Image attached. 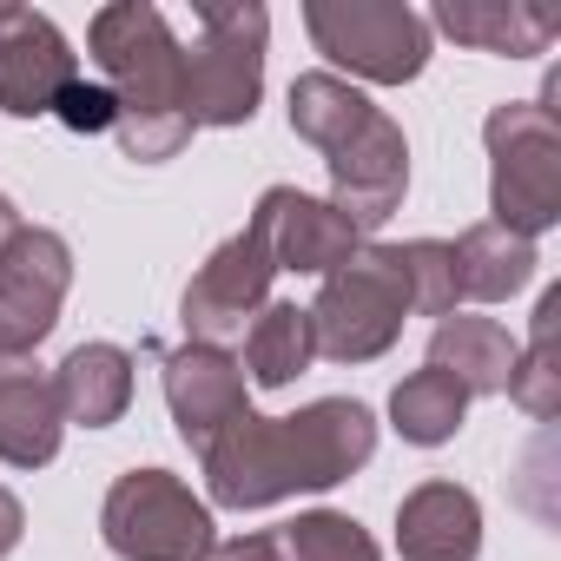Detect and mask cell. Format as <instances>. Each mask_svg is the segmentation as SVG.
<instances>
[{
  "mask_svg": "<svg viewBox=\"0 0 561 561\" xmlns=\"http://www.w3.org/2000/svg\"><path fill=\"white\" fill-rule=\"evenodd\" d=\"M377 449V416L351 397H324L298 416H238L205 456V489L225 508H271L298 489H337Z\"/></svg>",
  "mask_w": 561,
  "mask_h": 561,
  "instance_id": "cell-1",
  "label": "cell"
},
{
  "mask_svg": "<svg viewBox=\"0 0 561 561\" xmlns=\"http://www.w3.org/2000/svg\"><path fill=\"white\" fill-rule=\"evenodd\" d=\"M87 47L106 73V93L119 100V146L139 165L172 159L192 139L185 119V47L172 41L165 14L146 8V0H119V8H100L87 27Z\"/></svg>",
  "mask_w": 561,
  "mask_h": 561,
  "instance_id": "cell-2",
  "label": "cell"
},
{
  "mask_svg": "<svg viewBox=\"0 0 561 561\" xmlns=\"http://www.w3.org/2000/svg\"><path fill=\"white\" fill-rule=\"evenodd\" d=\"M489 139V225L515 231L535 244V231H548L561 218V126L548 106L508 100L482 119Z\"/></svg>",
  "mask_w": 561,
  "mask_h": 561,
  "instance_id": "cell-3",
  "label": "cell"
},
{
  "mask_svg": "<svg viewBox=\"0 0 561 561\" xmlns=\"http://www.w3.org/2000/svg\"><path fill=\"white\" fill-rule=\"evenodd\" d=\"M198 41L185 54V119L192 126H244L257 113L264 93V41H271V14L264 8H192Z\"/></svg>",
  "mask_w": 561,
  "mask_h": 561,
  "instance_id": "cell-4",
  "label": "cell"
},
{
  "mask_svg": "<svg viewBox=\"0 0 561 561\" xmlns=\"http://www.w3.org/2000/svg\"><path fill=\"white\" fill-rule=\"evenodd\" d=\"M403 318H410V285H403L397 244H364L344 271L324 277V291L311 305V337H318V357L331 364H370L403 337Z\"/></svg>",
  "mask_w": 561,
  "mask_h": 561,
  "instance_id": "cell-5",
  "label": "cell"
},
{
  "mask_svg": "<svg viewBox=\"0 0 561 561\" xmlns=\"http://www.w3.org/2000/svg\"><path fill=\"white\" fill-rule=\"evenodd\" d=\"M305 27L324 60H337L377 87L416 80L430 60V21L416 8H403V0H311Z\"/></svg>",
  "mask_w": 561,
  "mask_h": 561,
  "instance_id": "cell-6",
  "label": "cell"
},
{
  "mask_svg": "<svg viewBox=\"0 0 561 561\" xmlns=\"http://www.w3.org/2000/svg\"><path fill=\"white\" fill-rule=\"evenodd\" d=\"M100 535L126 561H198L211 535V508L165 469H133L106 489Z\"/></svg>",
  "mask_w": 561,
  "mask_h": 561,
  "instance_id": "cell-7",
  "label": "cell"
},
{
  "mask_svg": "<svg viewBox=\"0 0 561 561\" xmlns=\"http://www.w3.org/2000/svg\"><path fill=\"white\" fill-rule=\"evenodd\" d=\"M277 277V257H271V225L264 211H251V225L238 238H225L198 277L185 285V344H211L225 351L231 337H244V318L264 311V291Z\"/></svg>",
  "mask_w": 561,
  "mask_h": 561,
  "instance_id": "cell-8",
  "label": "cell"
},
{
  "mask_svg": "<svg viewBox=\"0 0 561 561\" xmlns=\"http://www.w3.org/2000/svg\"><path fill=\"white\" fill-rule=\"evenodd\" d=\"M67 285H73L67 238L21 225V238L0 251V357H27L34 344H47V331L60 324Z\"/></svg>",
  "mask_w": 561,
  "mask_h": 561,
  "instance_id": "cell-9",
  "label": "cell"
},
{
  "mask_svg": "<svg viewBox=\"0 0 561 561\" xmlns=\"http://www.w3.org/2000/svg\"><path fill=\"white\" fill-rule=\"evenodd\" d=\"M324 165H331V211H344L357 231H377L403 205L410 146H403V126L390 113H370L337 152H324Z\"/></svg>",
  "mask_w": 561,
  "mask_h": 561,
  "instance_id": "cell-10",
  "label": "cell"
},
{
  "mask_svg": "<svg viewBox=\"0 0 561 561\" xmlns=\"http://www.w3.org/2000/svg\"><path fill=\"white\" fill-rule=\"evenodd\" d=\"M80 80L67 34L34 8H0V113L41 119Z\"/></svg>",
  "mask_w": 561,
  "mask_h": 561,
  "instance_id": "cell-11",
  "label": "cell"
},
{
  "mask_svg": "<svg viewBox=\"0 0 561 561\" xmlns=\"http://www.w3.org/2000/svg\"><path fill=\"white\" fill-rule=\"evenodd\" d=\"M165 364V403H172V423L192 449H205L218 430H231L251 403H244V370L231 351H211V344H179L159 357Z\"/></svg>",
  "mask_w": 561,
  "mask_h": 561,
  "instance_id": "cell-12",
  "label": "cell"
},
{
  "mask_svg": "<svg viewBox=\"0 0 561 561\" xmlns=\"http://www.w3.org/2000/svg\"><path fill=\"white\" fill-rule=\"evenodd\" d=\"M257 211L271 225L277 271H318V277H331V271H344L364 251V231L344 211H331L324 198H305L298 185H271L257 198Z\"/></svg>",
  "mask_w": 561,
  "mask_h": 561,
  "instance_id": "cell-13",
  "label": "cell"
},
{
  "mask_svg": "<svg viewBox=\"0 0 561 561\" xmlns=\"http://www.w3.org/2000/svg\"><path fill=\"white\" fill-rule=\"evenodd\" d=\"M60 436H67V416H60L54 377L21 357H0V462L47 469L60 456Z\"/></svg>",
  "mask_w": 561,
  "mask_h": 561,
  "instance_id": "cell-14",
  "label": "cell"
},
{
  "mask_svg": "<svg viewBox=\"0 0 561 561\" xmlns=\"http://www.w3.org/2000/svg\"><path fill=\"white\" fill-rule=\"evenodd\" d=\"M403 561H476L482 554V508L462 482H423L397 508Z\"/></svg>",
  "mask_w": 561,
  "mask_h": 561,
  "instance_id": "cell-15",
  "label": "cell"
},
{
  "mask_svg": "<svg viewBox=\"0 0 561 561\" xmlns=\"http://www.w3.org/2000/svg\"><path fill=\"white\" fill-rule=\"evenodd\" d=\"M436 27L449 41H462V47L522 60V54H541L561 34V14L554 8H528V0H443Z\"/></svg>",
  "mask_w": 561,
  "mask_h": 561,
  "instance_id": "cell-16",
  "label": "cell"
},
{
  "mask_svg": "<svg viewBox=\"0 0 561 561\" xmlns=\"http://www.w3.org/2000/svg\"><path fill=\"white\" fill-rule=\"evenodd\" d=\"M430 364L449 370L469 397H502V390H508V370H515V337H508L495 318L449 311V318H436Z\"/></svg>",
  "mask_w": 561,
  "mask_h": 561,
  "instance_id": "cell-17",
  "label": "cell"
},
{
  "mask_svg": "<svg viewBox=\"0 0 561 561\" xmlns=\"http://www.w3.org/2000/svg\"><path fill=\"white\" fill-rule=\"evenodd\" d=\"M54 397H60V416L80 423V430H106L126 416L133 403V357L119 344H80L67 351V364L54 370Z\"/></svg>",
  "mask_w": 561,
  "mask_h": 561,
  "instance_id": "cell-18",
  "label": "cell"
},
{
  "mask_svg": "<svg viewBox=\"0 0 561 561\" xmlns=\"http://www.w3.org/2000/svg\"><path fill=\"white\" fill-rule=\"evenodd\" d=\"M449 251H456V298L476 305H502L535 277V244L502 225H469Z\"/></svg>",
  "mask_w": 561,
  "mask_h": 561,
  "instance_id": "cell-19",
  "label": "cell"
},
{
  "mask_svg": "<svg viewBox=\"0 0 561 561\" xmlns=\"http://www.w3.org/2000/svg\"><path fill=\"white\" fill-rule=\"evenodd\" d=\"M311 357H318L311 311H298V305H264L251 318V331H244V364L238 370H251V383H264V390H285L291 377L311 370Z\"/></svg>",
  "mask_w": 561,
  "mask_h": 561,
  "instance_id": "cell-20",
  "label": "cell"
},
{
  "mask_svg": "<svg viewBox=\"0 0 561 561\" xmlns=\"http://www.w3.org/2000/svg\"><path fill=\"white\" fill-rule=\"evenodd\" d=\"M462 410H469V390H462L449 370H436V364L410 370V377L390 390V423L403 430V443H423V449L449 443V436L462 430Z\"/></svg>",
  "mask_w": 561,
  "mask_h": 561,
  "instance_id": "cell-21",
  "label": "cell"
},
{
  "mask_svg": "<svg viewBox=\"0 0 561 561\" xmlns=\"http://www.w3.org/2000/svg\"><path fill=\"white\" fill-rule=\"evenodd\" d=\"M370 113H377V106H370L351 80H337V73H305V80H291V133L311 139L318 152H337Z\"/></svg>",
  "mask_w": 561,
  "mask_h": 561,
  "instance_id": "cell-22",
  "label": "cell"
},
{
  "mask_svg": "<svg viewBox=\"0 0 561 561\" xmlns=\"http://www.w3.org/2000/svg\"><path fill=\"white\" fill-rule=\"evenodd\" d=\"M554 324H561V291H548L535 305V331L528 344H515V370H508V390L528 416H554L561 410V364H554Z\"/></svg>",
  "mask_w": 561,
  "mask_h": 561,
  "instance_id": "cell-23",
  "label": "cell"
},
{
  "mask_svg": "<svg viewBox=\"0 0 561 561\" xmlns=\"http://www.w3.org/2000/svg\"><path fill=\"white\" fill-rule=\"evenodd\" d=\"M285 561H377V541L364 535V522L337 515V508H318V515H298L285 535H277Z\"/></svg>",
  "mask_w": 561,
  "mask_h": 561,
  "instance_id": "cell-24",
  "label": "cell"
},
{
  "mask_svg": "<svg viewBox=\"0 0 561 561\" xmlns=\"http://www.w3.org/2000/svg\"><path fill=\"white\" fill-rule=\"evenodd\" d=\"M397 264H403V285H410V311H423V318H449L456 311V251L443 238L397 244Z\"/></svg>",
  "mask_w": 561,
  "mask_h": 561,
  "instance_id": "cell-25",
  "label": "cell"
},
{
  "mask_svg": "<svg viewBox=\"0 0 561 561\" xmlns=\"http://www.w3.org/2000/svg\"><path fill=\"white\" fill-rule=\"evenodd\" d=\"M54 119H60V126H73V133H113L119 100H113L106 87H93V80H73V87L54 100Z\"/></svg>",
  "mask_w": 561,
  "mask_h": 561,
  "instance_id": "cell-26",
  "label": "cell"
},
{
  "mask_svg": "<svg viewBox=\"0 0 561 561\" xmlns=\"http://www.w3.org/2000/svg\"><path fill=\"white\" fill-rule=\"evenodd\" d=\"M198 561H285L277 535H238V541H211Z\"/></svg>",
  "mask_w": 561,
  "mask_h": 561,
  "instance_id": "cell-27",
  "label": "cell"
},
{
  "mask_svg": "<svg viewBox=\"0 0 561 561\" xmlns=\"http://www.w3.org/2000/svg\"><path fill=\"white\" fill-rule=\"evenodd\" d=\"M21 528H27V508L14 489H0V554H14L21 548Z\"/></svg>",
  "mask_w": 561,
  "mask_h": 561,
  "instance_id": "cell-28",
  "label": "cell"
},
{
  "mask_svg": "<svg viewBox=\"0 0 561 561\" xmlns=\"http://www.w3.org/2000/svg\"><path fill=\"white\" fill-rule=\"evenodd\" d=\"M21 238V211H14V198H0V251H8Z\"/></svg>",
  "mask_w": 561,
  "mask_h": 561,
  "instance_id": "cell-29",
  "label": "cell"
}]
</instances>
